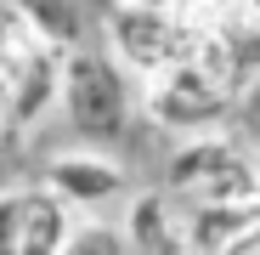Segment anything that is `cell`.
Instances as JSON below:
<instances>
[{"mask_svg":"<svg viewBox=\"0 0 260 255\" xmlns=\"http://www.w3.org/2000/svg\"><path fill=\"white\" fill-rule=\"evenodd\" d=\"M130 68L113 57V51H62V114L79 136L91 142H108L119 136L130 125V108H136V97H130Z\"/></svg>","mask_w":260,"mask_h":255,"instance_id":"6da1fadb","label":"cell"},{"mask_svg":"<svg viewBox=\"0 0 260 255\" xmlns=\"http://www.w3.org/2000/svg\"><path fill=\"white\" fill-rule=\"evenodd\" d=\"M164 187L181 204H192V199H260V159H249L221 131H198V136L176 142V153L164 164Z\"/></svg>","mask_w":260,"mask_h":255,"instance_id":"7a4b0ae2","label":"cell"},{"mask_svg":"<svg viewBox=\"0 0 260 255\" xmlns=\"http://www.w3.org/2000/svg\"><path fill=\"white\" fill-rule=\"evenodd\" d=\"M142 108H147L153 125H164V131L198 136V131H221L232 119V108H238V97L221 79H209L192 57H176V63L142 74Z\"/></svg>","mask_w":260,"mask_h":255,"instance_id":"3957f363","label":"cell"},{"mask_svg":"<svg viewBox=\"0 0 260 255\" xmlns=\"http://www.w3.org/2000/svg\"><path fill=\"white\" fill-rule=\"evenodd\" d=\"M192 6H158V0H113L108 12V51L130 74H153L192 51Z\"/></svg>","mask_w":260,"mask_h":255,"instance_id":"277c9868","label":"cell"},{"mask_svg":"<svg viewBox=\"0 0 260 255\" xmlns=\"http://www.w3.org/2000/svg\"><path fill=\"white\" fill-rule=\"evenodd\" d=\"M46 187H57L79 216L85 210H102V204H119L130 193V170L96 148H74V153H51L46 159V176H40Z\"/></svg>","mask_w":260,"mask_h":255,"instance_id":"5b68a950","label":"cell"},{"mask_svg":"<svg viewBox=\"0 0 260 255\" xmlns=\"http://www.w3.org/2000/svg\"><path fill=\"white\" fill-rule=\"evenodd\" d=\"M254 221H260V199H192V204H181L187 249H204V255L243 249Z\"/></svg>","mask_w":260,"mask_h":255,"instance_id":"8992f818","label":"cell"},{"mask_svg":"<svg viewBox=\"0 0 260 255\" xmlns=\"http://www.w3.org/2000/svg\"><path fill=\"white\" fill-rule=\"evenodd\" d=\"M124 238L130 249H158V255H181L187 233H181V199L170 187H147V193H130V216H124Z\"/></svg>","mask_w":260,"mask_h":255,"instance_id":"52a82bcc","label":"cell"},{"mask_svg":"<svg viewBox=\"0 0 260 255\" xmlns=\"http://www.w3.org/2000/svg\"><path fill=\"white\" fill-rule=\"evenodd\" d=\"M68 238H74V204L46 182L23 187V249L51 255V249H68Z\"/></svg>","mask_w":260,"mask_h":255,"instance_id":"ba28073f","label":"cell"},{"mask_svg":"<svg viewBox=\"0 0 260 255\" xmlns=\"http://www.w3.org/2000/svg\"><path fill=\"white\" fill-rule=\"evenodd\" d=\"M51 108H62V51L46 46L12 79V119H17V131H28V125H40Z\"/></svg>","mask_w":260,"mask_h":255,"instance_id":"9c48e42d","label":"cell"},{"mask_svg":"<svg viewBox=\"0 0 260 255\" xmlns=\"http://www.w3.org/2000/svg\"><path fill=\"white\" fill-rule=\"evenodd\" d=\"M46 51V40L34 34V23L23 17V6L17 0H0V79H6V91H12V79ZM57 51V46H51Z\"/></svg>","mask_w":260,"mask_h":255,"instance_id":"30bf717a","label":"cell"},{"mask_svg":"<svg viewBox=\"0 0 260 255\" xmlns=\"http://www.w3.org/2000/svg\"><path fill=\"white\" fill-rule=\"evenodd\" d=\"M23 17L34 23V34L46 40V46L57 51H74L85 46V12H79V0H17Z\"/></svg>","mask_w":260,"mask_h":255,"instance_id":"8fae6325","label":"cell"},{"mask_svg":"<svg viewBox=\"0 0 260 255\" xmlns=\"http://www.w3.org/2000/svg\"><path fill=\"white\" fill-rule=\"evenodd\" d=\"M124 244H130V238H124V227H119V233H113V227H102V221H96V210H85V221H74V238H68V249H74V255H102V249L113 255V249H124Z\"/></svg>","mask_w":260,"mask_h":255,"instance_id":"7c38bea8","label":"cell"},{"mask_svg":"<svg viewBox=\"0 0 260 255\" xmlns=\"http://www.w3.org/2000/svg\"><path fill=\"white\" fill-rule=\"evenodd\" d=\"M23 249V187L17 193H0V255Z\"/></svg>","mask_w":260,"mask_h":255,"instance_id":"4fadbf2b","label":"cell"},{"mask_svg":"<svg viewBox=\"0 0 260 255\" xmlns=\"http://www.w3.org/2000/svg\"><path fill=\"white\" fill-rule=\"evenodd\" d=\"M12 131H17V119H12V91H6V79H0V148H6Z\"/></svg>","mask_w":260,"mask_h":255,"instance_id":"5bb4252c","label":"cell"},{"mask_svg":"<svg viewBox=\"0 0 260 255\" xmlns=\"http://www.w3.org/2000/svg\"><path fill=\"white\" fill-rule=\"evenodd\" d=\"M249 6H254V12H260V0H249Z\"/></svg>","mask_w":260,"mask_h":255,"instance_id":"9a60e30c","label":"cell"}]
</instances>
